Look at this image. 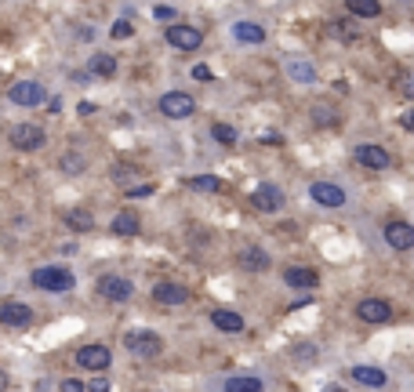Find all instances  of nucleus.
<instances>
[{"label": "nucleus", "instance_id": "10", "mask_svg": "<svg viewBox=\"0 0 414 392\" xmlns=\"http://www.w3.org/2000/svg\"><path fill=\"white\" fill-rule=\"evenodd\" d=\"M0 323H4V327H15V331H22V327L33 323V309H29L26 302L4 298V302H0Z\"/></svg>", "mask_w": 414, "mask_h": 392}, {"label": "nucleus", "instance_id": "3", "mask_svg": "<svg viewBox=\"0 0 414 392\" xmlns=\"http://www.w3.org/2000/svg\"><path fill=\"white\" fill-rule=\"evenodd\" d=\"M156 109H160L167 120H185V117H193V113H197V98L185 95V91H167V95H160Z\"/></svg>", "mask_w": 414, "mask_h": 392}, {"label": "nucleus", "instance_id": "40", "mask_svg": "<svg viewBox=\"0 0 414 392\" xmlns=\"http://www.w3.org/2000/svg\"><path fill=\"white\" fill-rule=\"evenodd\" d=\"M94 109H99V106H94V102H81V106H76V113H81V117H91V113Z\"/></svg>", "mask_w": 414, "mask_h": 392}, {"label": "nucleus", "instance_id": "30", "mask_svg": "<svg viewBox=\"0 0 414 392\" xmlns=\"http://www.w3.org/2000/svg\"><path fill=\"white\" fill-rule=\"evenodd\" d=\"M58 168L66 171V174H81L84 171V156L81 153H66V156L58 160Z\"/></svg>", "mask_w": 414, "mask_h": 392}, {"label": "nucleus", "instance_id": "15", "mask_svg": "<svg viewBox=\"0 0 414 392\" xmlns=\"http://www.w3.org/2000/svg\"><path fill=\"white\" fill-rule=\"evenodd\" d=\"M153 302H160V305H185L189 302V287L174 284V280H160L153 287Z\"/></svg>", "mask_w": 414, "mask_h": 392}, {"label": "nucleus", "instance_id": "32", "mask_svg": "<svg viewBox=\"0 0 414 392\" xmlns=\"http://www.w3.org/2000/svg\"><path fill=\"white\" fill-rule=\"evenodd\" d=\"M131 33H135V26L127 22V19H120V22H113V29H109V37H113V40H127Z\"/></svg>", "mask_w": 414, "mask_h": 392}, {"label": "nucleus", "instance_id": "42", "mask_svg": "<svg viewBox=\"0 0 414 392\" xmlns=\"http://www.w3.org/2000/svg\"><path fill=\"white\" fill-rule=\"evenodd\" d=\"M0 389H8V374L4 370H0Z\"/></svg>", "mask_w": 414, "mask_h": 392}, {"label": "nucleus", "instance_id": "29", "mask_svg": "<svg viewBox=\"0 0 414 392\" xmlns=\"http://www.w3.org/2000/svg\"><path fill=\"white\" fill-rule=\"evenodd\" d=\"M211 138H215L218 145H233V142H236V131H233L229 124H218V120H215V124H211Z\"/></svg>", "mask_w": 414, "mask_h": 392}, {"label": "nucleus", "instance_id": "31", "mask_svg": "<svg viewBox=\"0 0 414 392\" xmlns=\"http://www.w3.org/2000/svg\"><path fill=\"white\" fill-rule=\"evenodd\" d=\"M327 29H331V37H338V40H356V37H360V29H353V26H345V19H338V22H331Z\"/></svg>", "mask_w": 414, "mask_h": 392}, {"label": "nucleus", "instance_id": "12", "mask_svg": "<svg viewBox=\"0 0 414 392\" xmlns=\"http://www.w3.org/2000/svg\"><path fill=\"white\" fill-rule=\"evenodd\" d=\"M356 163L367 171H389L392 156H389V149H381V145H356Z\"/></svg>", "mask_w": 414, "mask_h": 392}, {"label": "nucleus", "instance_id": "33", "mask_svg": "<svg viewBox=\"0 0 414 392\" xmlns=\"http://www.w3.org/2000/svg\"><path fill=\"white\" fill-rule=\"evenodd\" d=\"M258 142H262V145H276V149H280V145H283V135H280V131H262Z\"/></svg>", "mask_w": 414, "mask_h": 392}, {"label": "nucleus", "instance_id": "25", "mask_svg": "<svg viewBox=\"0 0 414 392\" xmlns=\"http://www.w3.org/2000/svg\"><path fill=\"white\" fill-rule=\"evenodd\" d=\"M349 15H356V19H378L381 15V4L378 0H345Z\"/></svg>", "mask_w": 414, "mask_h": 392}, {"label": "nucleus", "instance_id": "38", "mask_svg": "<svg viewBox=\"0 0 414 392\" xmlns=\"http://www.w3.org/2000/svg\"><path fill=\"white\" fill-rule=\"evenodd\" d=\"M156 19H174V8H167V4H156Z\"/></svg>", "mask_w": 414, "mask_h": 392}, {"label": "nucleus", "instance_id": "19", "mask_svg": "<svg viewBox=\"0 0 414 392\" xmlns=\"http://www.w3.org/2000/svg\"><path fill=\"white\" fill-rule=\"evenodd\" d=\"M240 266H244L247 272H265L269 266H273V258H269L262 247H244V251H240Z\"/></svg>", "mask_w": 414, "mask_h": 392}, {"label": "nucleus", "instance_id": "35", "mask_svg": "<svg viewBox=\"0 0 414 392\" xmlns=\"http://www.w3.org/2000/svg\"><path fill=\"white\" fill-rule=\"evenodd\" d=\"M193 80H200V84H211V80H215V73L207 70V65H193Z\"/></svg>", "mask_w": 414, "mask_h": 392}, {"label": "nucleus", "instance_id": "2", "mask_svg": "<svg viewBox=\"0 0 414 392\" xmlns=\"http://www.w3.org/2000/svg\"><path fill=\"white\" fill-rule=\"evenodd\" d=\"M124 349L131 352V356L153 359V356H160L164 341H160V334H156V331H127L124 334Z\"/></svg>", "mask_w": 414, "mask_h": 392}, {"label": "nucleus", "instance_id": "9", "mask_svg": "<svg viewBox=\"0 0 414 392\" xmlns=\"http://www.w3.org/2000/svg\"><path fill=\"white\" fill-rule=\"evenodd\" d=\"M109 364H113V352H109V345H102V341L76 349V367L81 370H109Z\"/></svg>", "mask_w": 414, "mask_h": 392}, {"label": "nucleus", "instance_id": "43", "mask_svg": "<svg viewBox=\"0 0 414 392\" xmlns=\"http://www.w3.org/2000/svg\"><path fill=\"white\" fill-rule=\"evenodd\" d=\"M411 88H414V84H411Z\"/></svg>", "mask_w": 414, "mask_h": 392}, {"label": "nucleus", "instance_id": "17", "mask_svg": "<svg viewBox=\"0 0 414 392\" xmlns=\"http://www.w3.org/2000/svg\"><path fill=\"white\" fill-rule=\"evenodd\" d=\"M349 378H353L356 385H367V389H381V385H389V374L386 370H378V367H349Z\"/></svg>", "mask_w": 414, "mask_h": 392}, {"label": "nucleus", "instance_id": "6", "mask_svg": "<svg viewBox=\"0 0 414 392\" xmlns=\"http://www.w3.org/2000/svg\"><path fill=\"white\" fill-rule=\"evenodd\" d=\"M164 37H167V44L174 47V51H197V47L204 44V29L185 26V22H171Z\"/></svg>", "mask_w": 414, "mask_h": 392}, {"label": "nucleus", "instance_id": "1", "mask_svg": "<svg viewBox=\"0 0 414 392\" xmlns=\"http://www.w3.org/2000/svg\"><path fill=\"white\" fill-rule=\"evenodd\" d=\"M29 284L47 291V294H66V291L76 287L73 272L62 269V266H40V269H33V272H29Z\"/></svg>", "mask_w": 414, "mask_h": 392}, {"label": "nucleus", "instance_id": "41", "mask_svg": "<svg viewBox=\"0 0 414 392\" xmlns=\"http://www.w3.org/2000/svg\"><path fill=\"white\" fill-rule=\"evenodd\" d=\"M47 113H62V98H47Z\"/></svg>", "mask_w": 414, "mask_h": 392}, {"label": "nucleus", "instance_id": "21", "mask_svg": "<svg viewBox=\"0 0 414 392\" xmlns=\"http://www.w3.org/2000/svg\"><path fill=\"white\" fill-rule=\"evenodd\" d=\"M88 73H91V76H99V80H109V76L117 73V58L109 55V51L91 55V62H88Z\"/></svg>", "mask_w": 414, "mask_h": 392}, {"label": "nucleus", "instance_id": "8", "mask_svg": "<svg viewBox=\"0 0 414 392\" xmlns=\"http://www.w3.org/2000/svg\"><path fill=\"white\" fill-rule=\"evenodd\" d=\"M99 298H106V302H131L135 298V284L127 280V276H117V272H109V276H102L99 280Z\"/></svg>", "mask_w": 414, "mask_h": 392}, {"label": "nucleus", "instance_id": "26", "mask_svg": "<svg viewBox=\"0 0 414 392\" xmlns=\"http://www.w3.org/2000/svg\"><path fill=\"white\" fill-rule=\"evenodd\" d=\"M185 186L193 189V193H222V178H215V174H193V178H185Z\"/></svg>", "mask_w": 414, "mask_h": 392}, {"label": "nucleus", "instance_id": "27", "mask_svg": "<svg viewBox=\"0 0 414 392\" xmlns=\"http://www.w3.org/2000/svg\"><path fill=\"white\" fill-rule=\"evenodd\" d=\"M309 117H313L316 127H334V124H338V113H334L331 106H324V102H316V106L309 109Z\"/></svg>", "mask_w": 414, "mask_h": 392}, {"label": "nucleus", "instance_id": "28", "mask_svg": "<svg viewBox=\"0 0 414 392\" xmlns=\"http://www.w3.org/2000/svg\"><path fill=\"white\" fill-rule=\"evenodd\" d=\"M226 389H229V392H262L265 382H262V378H229Z\"/></svg>", "mask_w": 414, "mask_h": 392}, {"label": "nucleus", "instance_id": "20", "mask_svg": "<svg viewBox=\"0 0 414 392\" xmlns=\"http://www.w3.org/2000/svg\"><path fill=\"white\" fill-rule=\"evenodd\" d=\"M288 76L295 84H316V65L306 58H288Z\"/></svg>", "mask_w": 414, "mask_h": 392}, {"label": "nucleus", "instance_id": "34", "mask_svg": "<svg viewBox=\"0 0 414 392\" xmlns=\"http://www.w3.org/2000/svg\"><path fill=\"white\" fill-rule=\"evenodd\" d=\"M127 196H131V200H146V196H153V186L146 182V186H131L127 189Z\"/></svg>", "mask_w": 414, "mask_h": 392}, {"label": "nucleus", "instance_id": "18", "mask_svg": "<svg viewBox=\"0 0 414 392\" xmlns=\"http://www.w3.org/2000/svg\"><path fill=\"white\" fill-rule=\"evenodd\" d=\"M211 323L218 327V331H226V334H240V331H244V316L233 313V309H215Z\"/></svg>", "mask_w": 414, "mask_h": 392}, {"label": "nucleus", "instance_id": "23", "mask_svg": "<svg viewBox=\"0 0 414 392\" xmlns=\"http://www.w3.org/2000/svg\"><path fill=\"white\" fill-rule=\"evenodd\" d=\"M233 37L240 44H265V29L258 22H233Z\"/></svg>", "mask_w": 414, "mask_h": 392}, {"label": "nucleus", "instance_id": "4", "mask_svg": "<svg viewBox=\"0 0 414 392\" xmlns=\"http://www.w3.org/2000/svg\"><path fill=\"white\" fill-rule=\"evenodd\" d=\"M8 142H11L19 153H37V149H44L47 135H44V127H37V124H15V127L8 131Z\"/></svg>", "mask_w": 414, "mask_h": 392}, {"label": "nucleus", "instance_id": "22", "mask_svg": "<svg viewBox=\"0 0 414 392\" xmlns=\"http://www.w3.org/2000/svg\"><path fill=\"white\" fill-rule=\"evenodd\" d=\"M62 222H66L73 233H91V229H94V215H91V211H84V207L66 211V215H62Z\"/></svg>", "mask_w": 414, "mask_h": 392}, {"label": "nucleus", "instance_id": "37", "mask_svg": "<svg viewBox=\"0 0 414 392\" xmlns=\"http://www.w3.org/2000/svg\"><path fill=\"white\" fill-rule=\"evenodd\" d=\"M400 127H404V131H414V109L400 113Z\"/></svg>", "mask_w": 414, "mask_h": 392}, {"label": "nucleus", "instance_id": "14", "mask_svg": "<svg viewBox=\"0 0 414 392\" xmlns=\"http://www.w3.org/2000/svg\"><path fill=\"white\" fill-rule=\"evenodd\" d=\"M309 196H313L320 207H345V200H349L345 189L334 186V182H313V186H309Z\"/></svg>", "mask_w": 414, "mask_h": 392}, {"label": "nucleus", "instance_id": "16", "mask_svg": "<svg viewBox=\"0 0 414 392\" xmlns=\"http://www.w3.org/2000/svg\"><path fill=\"white\" fill-rule=\"evenodd\" d=\"M283 284L295 291H313L320 284V276H316V269H306V266H288L283 269Z\"/></svg>", "mask_w": 414, "mask_h": 392}, {"label": "nucleus", "instance_id": "11", "mask_svg": "<svg viewBox=\"0 0 414 392\" xmlns=\"http://www.w3.org/2000/svg\"><path fill=\"white\" fill-rule=\"evenodd\" d=\"M381 236H386L392 251H414V225H407V222H386Z\"/></svg>", "mask_w": 414, "mask_h": 392}, {"label": "nucleus", "instance_id": "7", "mask_svg": "<svg viewBox=\"0 0 414 392\" xmlns=\"http://www.w3.org/2000/svg\"><path fill=\"white\" fill-rule=\"evenodd\" d=\"M8 98L15 106H22V109H33V106H40L47 98V91H44L40 80H15V84L8 88Z\"/></svg>", "mask_w": 414, "mask_h": 392}, {"label": "nucleus", "instance_id": "24", "mask_svg": "<svg viewBox=\"0 0 414 392\" xmlns=\"http://www.w3.org/2000/svg\"><path fill=\"white\" fill-rule=\"evenodd\" d=\"M109 229H113V236H138L142 222H138V215H131V211H120Z\"/></svg>", "mask_w": 414, "mask_h": 392}, {"label": "nucleus", "instance_id": "36", "mask_svg": "<svg viewBox=\"0 0 414 392\" xmlns=\"http://www.w3.org/2000/svg\"><path fill=\"white\" fill-rule=\"evenodd\" d=\"M62 389H66V392H84L88 382H81V378H66V382H62Z\"/></svg>", "mask_w": 414, "mask_h": 392}, {"label": "nucleus", "instance_id": "5", "mask_svg": "<svg viewBox=\"0 0 414 392\" xmlns=\"http://www.w3.org/2000/svg\"><path fill=\"white\" fill-rule=\"evenodd\" d=\"M283 204H288V196H283V189L276 182H262V186H254V193H251V207L262 211V215H276Z\"/></svg>", "mask_w": 414, "mask_h": 392}, {"label": "nucleus", "instance_id": "13", "mask_svg": "<svg viewBox=\"0 0 414 392\" xmlns=\"http://www.w3.org/2000/svg\"><path fill=\"white\" fill-rule=\"evenodd\" d=\"M356 316H360L363 323H389V320H392V305H389L386 298H363V302L356 305Z\"/></svg>", "mask_w": 414, "mask_h": 392}, {"label": "nucleus", "instance_id": "39", "mask_svg": "<svg viewBox=\"0 0 414 392\" xmlns=\"http://www.w3.org/2000/svg\"><path fill=\"white\" fill-rule=\"evenodd\" d=\"M88 389H91V392H106V389H109V382H106V378H91V382H88Z\"/></svg>", "mask_w": 414, "mask_h": 392}]
</instances>
